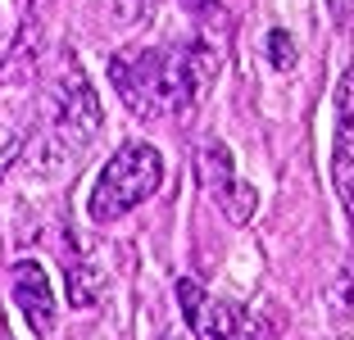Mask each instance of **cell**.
Instances as JSON below:
<instances>
[{"mask_svg":"<svg viewBox=\"0 0 354 340\" xmlns=\"http://www.w3.org/2000/svg\"><path fill=\"white\" fill-rule=\"evenodd\" d=\"M354 104H350V73L336 86V155H332V177H336V196L341 205H354Z\"/></svg>","mask_w":354,"mask_h":340,"instance_id":"7","label":"cell"},{"mask_svg":"<svg viewBox=\"0 0 354 340\" xmlns=\"http://www.w3.org/2000/svg\"><path fill=\"white\" fill-rule=\"evenodd\" d=\"M223 64V50L196 46H159V50H127L109 59L114 91L136 118H168L182 113L196 91L209 82V73Z\"/></svg>","mask_w":354,"mask_h":340,"instance_id":"1","label":"cell"},{"mask_svg":"<svg viewBox=\"0 0 354 340\" xmlns=\"http://www.w3.org/2000/svg\"><path fill=\"white\" fill-rule=\"evenodd\" d=\"M173 295H177V309H182L187 327L196 331V340H272V327L263 313L232 304L223 295H209L191 277H177Z\"/></svg>","mask_w":354,"mask_h":340,"instance_id":"4","label":"cell"},{"mask_svg":"<svg viewBox=\"0 0 354 340\" xmlns=\"http://www.w3.org/2000/svg\"><path fill=\"white\" fill-rule=\"evenodd\" d=\"M100 100H95L86 73L77 68L73 59H64L59 73L50 77V91H46V123L37 127L23 150V164H28L32 177H55L68 164L82 159V150L100 136Z\"/></svg>","mask_w":354,"mask_h":340,"instance_id":"2","label":"cell"},{"mask_svg":"<svg viewBox=\"0 0 354 340\" xmlns=\"http://www.w3.org/2000/svg\"><path fill=\"white\" fill-rule=\"evenodd\" d=\"M327 10H332V19H336V23L345 28V23H350V10H354V0H327Z\"/></svg>","mask_w":354,"mask_h":340,"instance_id":"10","label":"cell"},{"mask_svg":"<svg viewBox=\"0 0 354 340\" xmlns=\"http://www.w3.org/2000/svg\"><path fill=\"white\" fill-rule=\"evenodd\" d=\"M159 182H164V155L150 141H127L100 168L91 196H86V214H91V223L109 227L146 205L159 191Z\"/></svg>","mask_w":354,"mask_h":340,"instance_id":"3","label":"cell"},{"mask_svg":"<svg viewBox=\"0 0 354 340\" xmlns=\"http://www.w3.org/2000/svg\"><path fill=\"white\" fill-rule=\"evenodd\" d=\"M196 173H200V186L209 191V200H218L223 214L232 218V223H245V218L254 214V205H259V196H254V186H245L236 177V164H232V150L223 141H205L196 155Z\"/></svg>","mask_w":354,"mask_h":340,"instance_id":"5","label":"cell"},{"mask_svg":"<svg viewBox=\"0 0 354 340\" xmlns=\"http://www.w3.org/2000/svg\"><path fill=\"white\" fill-rule=\"evenodd\" d=\"M14 304H19V313L28 318V327L37 336L55 331V290L37 258H19L14 263Z\"/></svg>","mask_w":354,"mask_h":340,"instance_id":"6","label":"cell"},{"mask_svg":"<svg viewBox=\"0 0 354 340\" xmlns=\"http://www.w3.org/2000/svg\"><path fill=\"white\" fill-rule=\"evenodd\" d=\"M104 290V268L91 258H68V304L73 309H91Z\"/></svg>","mask_w":354,"mask_h":340,"instance_id":"8","label":"cell"},{"mask_svg":"<svg viewBox=\"0 0 354 340\" xmlns=\"http://www.w3.org/2000/svg\"><path fill=\"white\" fill-rule=\"evenodd\" d=\"M268 59H272V68H281V73L295 64V41H291V32H281V28L268 32Z\"/></svg>","mask_w":354,"mask_h":340,"instance_id":"9","label":"cell"},{"mask_svg":"<svg viewBox=\"0 0 354 340\" xmlns=\"http://www.w3.org/2000/svg\"><path fill=\"white\" fill-rule=\"evenodd\" d=\"M182 5H187V10H191V14H205V10H209V5H214V0H182Z\"/></svg>","mask_w":354,"mask_h":340,"instance_id":"11","label":"cell"}]
</instances>
